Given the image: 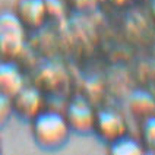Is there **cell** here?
Segmentation results:
<instances>
[{"label":"cell","instance_id":"obj_4","mask_svg":"<svg viewBox=\"0 0 155 155\" xmlns=\"http://www.w3.org/2000/svg\"><path fill=\"white\" fill-rule=\"evenodd\" d=\"M69 124L72 133L78 135H88L92 133L95 123L97 111L84 97H75L70 100L66 107V113L63 114Z\"/></svg>","mask_w":155,"mask_h":155},{"label":"cell","instance_id":"obj_13","mask_svg":"<svg viewBox=\"0 0 155 155\" xmlns=\"http://www.w3.org/2000/svg\"><path fill=\"white\" fill-rule=\"evenodd\" d=\"M69 2L78 10H88V9H92L98 5L97 0H69Z\"/></svg>","mask_w":155,"mask_h":155},{"label":"cell","instance_id":"obj_3","mask_svg":"<svg viewBox=\"0 0 155 155\" xmlns=\"http://www.w3.org/2000/svg\"><path fill=\"white\" fill-rule=\"evenodd\" d=\"M12 114L21 120L31 121L45 110V95L37 86L24 85L10 98Z\"/></svg>","mask_w":155,"mask_h":155},{"label":"cell","instance_id":"obj_9","mask_svg":"<svg viewBox=\"0 0 155 155\" xmlns=\"http://www.w3.org/2000/svg\"><path fill=\"white\" fill-rule=\"evenodd\" d=\"M154 100L145 91H136L129 98V108L132 114L138 119L147 120L148 117L154 116Z\"/></svg>","mask_w":155,"mask_h":155},{"label":"cell","instance_id":"obj_1","mask_svg":"<svg viewBox=\"0 0 155 155\" xmlns=\"http://www.w3.org/2000/svg\"><path fill=\"white\" fill-rule=\"evenodd\" d=\"M29 123L35 145L44 151H57L69 142L72 132L60 113L44 110Z\"/></svg>","mask_w":155,"mask_h":155},{"label":"cell","instance_id":"obj_8","mask_svg":"<svg viewBox=\"0 0 155 155\" xmlns=\"http://www.w3.org/2000/svg\"><path fill=\"white\" fill-rule=\"evenodd\" d=\"M68 84V76L66 73L60 69V68H56V66H45L44 69L40 70V75H38V84L35 82V86L40 88L41 85H47V91L50 94L54 92H60L61 88Z\"/></svg>","mask_w":155,"mask_h":155},{"label":"cell","instance_id":"obj_10","mask_svg":"<svg viewBox=\"0 0 155 155\" xmlns=\"http://www.w3.org/2000/svg\"><path fill=\"white\" fill-rule=\"evenodd\" d=\"M108 149L114 155H138L147 152L143 145H142V142H138L136 139L129 138L127 135L111 142L108 145Z\"/></svg>","mask_w":155,"mask_h":155},{"label":"cell","instance_id":"obj_11","mask_svg":"<svg viewBox=\"0 0 155 155\" xmlns=\"http://www.w3.org/2000/svg\"><path fill=\"white\" fill-rule=\"evenodd\" d=\"M155 119L154 116L152 117H148L147 120H143V126H142V145L145 148V151H151L154 148V130H155Z\"/></svg>","mask_w":155,"mask_h":155},{"label":"cell","instance_id":"obj_7","mask_svg":"<svg viewBox=\"0 0 155 155\" xmlns=\"http://www.w3.org/2000/svg\"><path fill=\"white\" fill-rule=\"evenodd\" d=\"M25 85L22 72L12 60H3L0 63V94L12 98Z\"/></svg>","mask_w":155,"mask_h":155},{"label":"cell","instance_id":"obj_14","mask_svg":"<svg viewBox=\"0 0 155 155\" xmlns=\"http://www.w3.org/2000/svg\"><path fill=\"white\" fill-rule=\"evenodd\" d=\"M105 2H110L111 5H114V6H121V5H124L127 0H105Z\"/></svg>","mask_w":155,"mask_h":155},{"label":"cell","instance_id":"obj_5","mask_svg":"<svg viewBox=\"0 0 155 155\" xmlns=\"http://www.w3.org/2000/svg\"><path fill=\"white\" fill-rule=\"evenodd\" d=\"M127 132H129V126L121 113L113 108L101 110L97 113L92 133H95L104 143L110 145L111 142L117 140L121 136H126Z\"/></svg>","mask_w":155,"mask_h":155},{"label":"cell","instance_id":"obj_12","mask_svg":"<svg viewBox=\"0 0 155 155\" xmlns=\"http://www.w3.org/2000/svg\"><path fill=\"white\" fill-rule=\"evenodd\" d=\"M12 104H10V98L6 95L0 94V129L5 127L8 124V121L12 117Z\"/></svg>","mask_w":155,"mask_h":155},{"label":"cell","instance_id":"obj_2","mask_svg":"<svg viewBox=\"0 0 155 155\" xmlns=\"http://www.w3.org/2000/svg\"><path fill=\"white\" fill-rule=\"evenodd\" d=\"M26 44V28L13 10L0 12V57L15 60L24 51Z\"/></svg>","mask_w":155,"mask_h":155},{"label":"cell","instance_id":"obj_15","mask_svg":"<svg viewBox=\"0 0 155 155\" xmlns=\"http://www.w3.org/2000/svg\"><path fill=\"white\" fill-rule=\"evenodd\" d=\"M0 152H2V140H0Z\"/></svg>","mask_w":155,"mask_h":155},{"label":"cell","instance_id":"obj_6","mask_svg":"<svg viewBox=\"0 0 155 155\" xmlns=\"http://www.w3.org/2000/svg\"><path fill=\"white\" fill-rule=\"evenodd\" d=\"M13 12L26 29L41 28L48 19L45 0H18Z\"/></svg>","mask_w":155,"mask_h":155}]
</instances>
